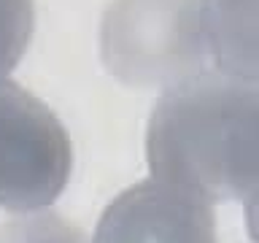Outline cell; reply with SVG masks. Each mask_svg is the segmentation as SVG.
<instances>
[{"label": "cell", "instance_id": "cell-6", "mask_svg": "<svg viewBox=\"0 0 259 243\" xmlns=\"http://www.w3.org/2000/svg\"><path fill=\"white\" fill-rule=\"evenodd\" d=\"M0 243H87V235L54 211H27L0 227Z\"/></svg>", "mask_w": 259, "mask_h": 243}, {"label": "cell", "instance_id": "cell-5", "mask_svg": "<svg viewBox=\"0 0 259 243\" xmlns=\"http://www.w3.org/2000/svg\"><path fill=\"white\" fill-rule=\"evenodd\" d=\"M208 60L219 73L256 84V0H197Z\"/></svg>", "mask_w": 259, "mask_h": 243}, {"label": "cell", "instance_id": "cell-3", "mask_svg": "<svg viewBox=\"0 0 259 243\" xmlns=\"http://www.w3.org/2000/svg\"><path fill=\"white\" fill-rule=\"evenodd\" d=\"M73 168L68 130L30 89L0 78V208L40 211L62 194Z\"/></svg>", "mask_w": 259, "mask_h": 243}, {"label": "cell", "instance_id": "cell-4", "mask_svg": "<svg viewBox=\"0 0 259 243\" xmlns=\"http://www.w3.org/2000/svg\"><path fill=\"white\" fill-rule=\"evenodd\" d=\"M92 243H216V219L210 202L151 176L103 211Z\"/></svg>", "mask_w": 259, "mask_h": 243}, {"label": "cell", "instance_id": "cell-7", "mask_svg": "<svg viewBox=\"0 0 259 243\" xmlns=\"http://www.w3.org/2000/svg\"><path fill=\"white\" fill-rule=\"evenodd\" d=\"M32 30H35L32 0H0V78H6L19 65Z\"/></svg>", "mask_w": 259, "mask_h": 243}, {"label": "cell", "instance_id": "cell-1", "mask_svg": "<svg viewBox=\"0 0 259 243\" xmlns=\"http://www.w3.org/2000/svg\"><path fill=\"white\" fill-rule=\"evenodd\" d=\"M256 130V84L202 70L159 95L146 130L149 170L205 202L254 197Z\"/></svg>", "mask_w": 259, "mask_h": 243}, {"label": "cell", "instance_id": "cell-2", "mask_svg": "<svg viewBox=\"0 0 259 243\" xmlns=\"http://www.w3.org/2000/svg\"><path fill=\"white\" fill-rule=\"evenodd\" d=\"M100 54L113 78L138 89L173 87L208 70L197 0H111Z\"/></svg>", "mask_w": 259, "mask_h": 243}]
</instances>
